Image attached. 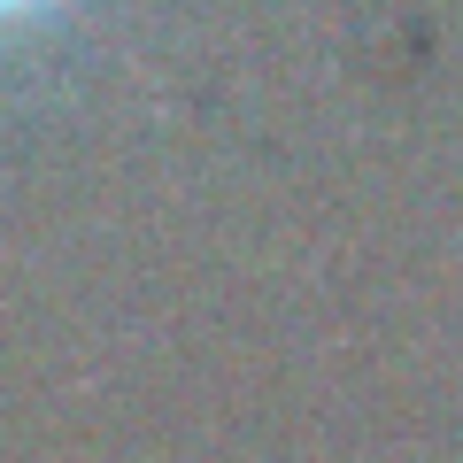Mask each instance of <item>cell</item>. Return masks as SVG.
Masks as SVG:
<instances>
[{
	"label": "cell",
	"instance_id": "1",
	"mask_svg": "<svg viewBox=\"0 0 463 463\" xmlns=\"http://www.w3.org/2000/svg\"><path fill=\"white\" fill-rule=\"evenodd\" d=\"M62 16H70V0H0V54L16 47V39L47 32V24H62Z\"/></svg>",
	"mask_w": 463,
	"mask_h": 463
}]
</instances>
